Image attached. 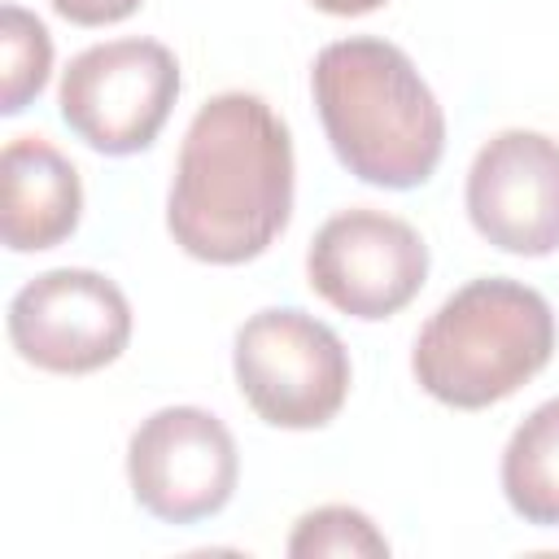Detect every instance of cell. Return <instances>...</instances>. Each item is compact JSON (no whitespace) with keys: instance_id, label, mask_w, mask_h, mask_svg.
I'll list each match as a JSON object with an SVG mask.
<instances>
[{"instance_id":"obj_1","label":"cell","mask_w":559,"mask_h":559,"mask_svg":"<svg viewBox=\"0 0 559 559\" xmlns=\"http://www.w3.org/2000/svg\"><path fill=\"white\" fill-rule=\"evenodd\" d=\"M293 214V140L253 92L210 96L183 131L166 197L175 245L210 266H240L271 249Z\"/></svg>"},{"instance_id":"obj_2","label":"cell","mask_w":559,"mask_h":559,"mask_svg":"<svg viewBox=\"0 0 559 559\" xmlns=\"http://www.w3.org/2000/svg\"><path fill=\"white\" fill-rule=\"evenodd\" d=\"M310 92L341 166L389 192L432 179L445 153V114L415 61L376 35L319 48Z\"/></svg>"},{"instance_id":"obj_3","label":"cell","mask_w":559,"mask_h":559,"mask_svg":"<svg viewBox=\"0 0 559 559\" xmlns=\"http://www.w3.org/2000/svg\"><path fill=\"white\" fill-rule=\"evenodd\" d=\"M555 354L550 301L507 275L450 293L419 328L411 371L428 397L454 411H485L524 389Z\"/></svg>"},{"instance_id":"obj_4","label":"cell","mask_w":559,"mask_h":559,"mask_svg":"<svg viewBox=\"0 0 559 559\" xmlns=\"http://www.w3.org/2000/svg\"><path fill=\"white\" fill-rule=\"evenodd\" d=\"M231 371L253 415L288 432L332 424L354 380L345 341L297 306L249 314L231 345Z\"/></svg>"},{"instance_id":"obj_5","label":"cell","mask_w":559,"mask_h":559,"mask_svg":"<svg viewBox=\"0 0 559 559\" xmlns=\"http://www.w3.org/2000/svg\"><path fill=\"white\" fill-rule=\"evenodd\" d=\"M179 96V61L157 39H109L83 48L61 74L66 127L105 157L140 153L157 140Z\"/></svg>"},{"instance_id":"obj_6","label":"cell","mask_w":559,"mask_h":559,"mask_svg":"<svg viewBox=\"0 0 559 559\" xmlns=\"http://www.w3.org/2000/svg\"><path fill=\"white\" fill-rule=\"evenodd\" d=\"M127 480L153 520L197 524L231 502L240 454L218 415L201 406H162L127 441Z\"/></svg>"},{"instance_id":"obj_7","label":"cell","mask_w":559,"mask_h":559,"mask_svg":"<svg viewBox=\"0 0 559 559\" xmlns=\"http://www.w3.org/2000/svg\"><path fill=\"white\" fill-rule=\"evenodd\" d=\"M9 341L39 371L87 376L127 349L131 301L100 271L57 266L22 284L9 301Z\"/></svg>"},{"instance_id":"obj_8","label":"cell","mask_w":559,"mask_h":559,"mask_svg":"<svg viewBox=\"0 0 559 559\" xmlns=\"http://www.w3.org/2000/svg\"><path fill=\"white\" fill-rule=\"evenodd\" d=\"M310 288L349 319H389L411 306L428 280L424 236L384 210L332 214L306 249Z\"/></svg>"},{"instance_id":"obj_9","label":"cell","mask_w":559,"mask_h":559,"mask_svg":"<svg viewBox=\"0 0 559 559\" xmlns=\"http://www.w3.org/2000/svg\"><path fill=\"white\" fill-rule=\"evenodd\" d=\"M467 218L502 253L546 258L559 249V140L498 131L467 170Z\"/></svg>"},{"instance_id":"obj_10","label":"cell","mask_w":559,"mask_h":559,"mask_svg":"<svg viewBox=\"0 0 559 559\" xmlns=\"http://www.w3.org/2000/svg\"><path fill=\"white\" fill-rule=\"evenodd\" d=\"M83 183L44 135H17L0 153V236L13 253L57 249L74 236Z\"/></svg>"},{"instance_id":"obj_11","label":"cell","mask_w":559,"mask_h":559,"mask_svg":"<svg viewBox=\"0 0 559 559\" xmlns=\"http://www.w3.org/2000/svg\"><path fill=\"white\" fill-rule=\"evenodd\" d=\"M502 493L524 524L559 528V397L520 419L502 450Z\"/></svg>"},{"instance_id":"obj_12","label":"cell","mask_w":559,"mask_h":559,"mask_svg":"<svg viewBox=\"0 0 559 559\" xmlns=\"http://www.w3.org/2000/svg\"><path fill=\"white\" fill-rule=\"evenodd\" d=\"M52 74V35L22 4L0 9V114H22Z\"/></svg>"},{"instance_id":"obj_13","label":"cell","mask_w":559,"mask_h":559,"mask_svg":"<svg viewBox=\"0 0 559 559\" xmlns=\"http://www.w3.org/2000/svg\"><path fill=\"white\" fill-rule=\"evenodd\" d=\"M288 555L293 559H323V555H362V559H384L389 542L384 533L371 524V515H362L358 507H314L297 520L293 537H288Z\"/></svg>"},{"instance_id":"obj_14","label":"cell","mask_w":559,"mask_h":559,"mask_svg":"<svg viewBox=\"0 0 559 559\" xmlns=\"http://www.w3.org/2000/svg\"><path fill=\"white\" fill-rule=\"evenodd\" d=\"M144 0H52V9L74 26H114L131 17Z\"/></svg>"},{"instance_id":"obj_15","label":"cell","mask_w":559,"mask_h":559,"mask_svg":"<svg viewBox=\"0 0 559 559\" xmlns=\"http://www.w3.org/2000/svg\"><path fill=\"white\" fill-rule=\"evenodd\" d=\"M310 4L323 9V13H332V17H362V13L384 9L389 0H310Z\"/></svg>"}]
</instances>
